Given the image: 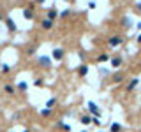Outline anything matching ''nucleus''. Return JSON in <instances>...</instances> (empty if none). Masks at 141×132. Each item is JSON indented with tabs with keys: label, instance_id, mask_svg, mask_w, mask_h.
I'll return each instance as SVG.
<instances>
[{
	"label": "nucleus",
	"instance_id": "obj_1",
	"mask_svg": "<svg viewBox=\"0 0 141 132\" xmlns=\"http://www.w3.org/2000/svg\"><path fill=\"white\" fill-rule=\"evenodd\" d=\"M37 63L41 65V67H51V58L48 57V55H42V57H37Z\"/></svg>",
	"mask_w": 141,
	"mask_h": 132
},
{
	"label": "nucleus",
	"instance_id": "obj_2",
	"mask_svg": "<svg viewBox=\"0 0 141 132\" xmlns=\"http://www.w3.org/2000/svg\"><path fill=\"white\" fill-rule=\"evenodd\" d=\"M64 57H65V51L62 49V48H55V49H53V55H51V58H55L57 62L64 60Z\"/></svg>",
	"mask_w": 141,
	"mask_h": 132
},
{
	"label": "nucleus",
	"instance_id": "obj_3",
	"mask_svg": "<svg viewBox=\"0 0 141 132\" xmlns=\"http://www.w3.org/2000/svg\"><path fill=\"white\" fill-rule=\"evenodd\" d=\"M123 42V39L120 37V35H113V37H109V40H108V44L111 48H117V46H120Z\"/></svg>",
	"mask_w": 141,
	"mask_h": 132
},
{
	"label": "nucleus",
	"instance_id": "obj_4",
	"mask_svg": "<svg viewBox=\"0 0 141 132\" xmlns=\"http://www.w3.org/2000/svg\"><path fill=\"white\" fill-rule=\"evenodd\" d=\"M88 109H90V113H92V116L95 115V118L100 115V109L97 108V104H94V102H88Z\"/></svg>",
	"mask_w": 141,
	"mask_h": 132
},
{
	"label": "nucleus",
	"instance_id": "obj_5",
	"mask_svg": "<svg viewBox=\"0 0 141 132\" xmlns=\"http://www.w3.org/2000/svg\"><path fill=\"white\" fill-rule=\"evenodd\" d=\"M109 62H111V65L115 67V69H118V67H122L123 58L122 57H113V58H109Z\"/></svg>",
	"mask_w": 141,
	"mask_h": 132
},
{
	"label": "nucleus",
	"instance_id": "obj_6",
	"mask_svg": "<svg viewBox=\"0 0 141 132\" xmlns=\"http://www.w3.org/2000/svg\"><path fill=\"white\" fill-rule=\"evenodd\" d=\"M6 25H7V28L11 30V32H16V30H18L16 23H14V19H12V18H9V16L6 18Z\"/></svg>",
	"mask_w": 141,
	"mask_h": 132
},
{
	"label": "nucleus",
	"instance_id": "obj_7",
	"mask_svg": "<svg viewBox=\"0 0 141 132\" xmlns=\"http://www.w3.org/2000/svg\"><path fill=\"white\" fill-rule=\"evenodd\" d=\"M32 7H34V6H30V7H27V9H23L25 19H34V11H32Z\"/></svg>",
	"mask_w": 141,
	"mask_h": 132
},
{
	"label": "nucleus",
	"instance_id": "obj_8",
	"mask_svg": "<svg viewBox=\"0 0 141 132\" xmlns=\"http://www.w3.org/2000/svg\"><path fill=\"white\" fill-rule=\"evenodd\" d=\"M57 16H58V12H57V9H49V11H48V14H46V19L53 21V19H55Z\"/></svg>",
	"mask_w": 141,
	"mask_h": 132
},
{
	"label": "nucleus",
	"instance_id": "obj_9",
	"mask_svg": "<svg viewBox=\"0 0 141 132\" xmlns=\"http://www.w3.org/2000/svg\"><path fill=\"white\" fill-rule=\"evenodd\" d=\"M122 25L125 27V28H130V27H132V19H130L129 16H123L122 18Z\"/></svg>",
	"mask_w": 141,
	"mask_h": 132
},
{
	"label": "nucleus",
	"instance_id": "obj_10",
	"mask_svg": "<svg viewBox=\"0 0 141 132\" xmlns=\"http://www.w3.org/2000/svg\"><path fill=\"white\" fill-rule=\"evenodd\" d=\"M138 85H139V79H138V78H134V79L129 83V86H127V92H132V90H134Z\"/></svg>",
	"mask_w": 141,
	"mask_h": 132
},
{
	"label": "nucleus",
	"instance_id": "obj_11",
	"mask_svg": "<svg viewBox=\"0 0 141 132\" xmlns=\"http://www.w3.org/2000/svg\"><path fill=\"white\" fill-rule=\"evenodd\" d=\"M78 74L79 76H87L88 74V65H79V67H78Z\"/></svg>",
	"mask_w": 141,
	"mask_h": 132
},
{
	"label": "nucleus",
	"instance_id": "obj_12",
	"mask_svg": "<svg viewBox=\"0 0 141 132\" xmlns=\"http://www.w3.org/2000/svg\"><path fill=\"white\" fill-rule=\"evenodd\" d=\"M57 127H58L60 130H65V132L70 130V125H69V123H64V121H58V123H57Z\"/></svg>",
	"mask_w": 141,
	"mask_h": 132
},
{
	"label": "nucleus",
	"instance_id": "obj_13",
	"mask_svg": "<svg viewBox=\"0 0 141 132\" xmlns=\"http://www.w3.org/2000/svg\"><path fill=\"white\" fill-rule=\"evenodd\" d=\"M92 118H94V116L85 115V116H81V118H79V121H81L83 125H88V123H92Z\"/></svg>",
	"mask_w": 141,
	"mask_h": 132
},
{
	"label": "nucleus",
	"instance_id": "obj_14",
	"mask_svg": "<svg viewBox=\"0 0 141 132\" xmlns=\"http://www.w3.org/2000/svg\"><path fill=\"white\" fill-rule=\"evenodd\" d=\"M18 90L27 92V90H28V83H27V81H19V83H18Z\"/></svg>",
	"mask_w": 141,
	"mask_h": 132
},
{
	"label": "nucleus",
	"instance_id": "obj_15",
	"mask_svg": "<svg viewBox=\"0 0 141 132\" xmlns=\"http://www.w3.org/2000/svg\"><path fill=\"white\" fill-rule=\"evenodd\" d=\"M51 28H53V21L44 19V21H42V30H51Z\"/></svg>",
	"mask_w": 141,
	"mask_h": 132
},
{
	"label": "nucleus",
	"instance_id": "obj_16",
	"mask_svg": "<svg viewBox=\"0 0 141 132\" xmlns=\"http://www.w3.org/2000/svg\"><path fill=\"white\" fill-rule=\"evenodd\" d=\"M113 81H115V83H122L123 81V74L122 72H115V74H113Z\"/></svg>",
	"mask_w": 141,
	"mask_h": 132
},
{
	"label": "nucleus",
	"instance_id": "obj_17",
	"mask_svg": "<svg viewBox=\"0 0 141 132\" xmlns=\"http://www.w3.org/2000/svg\"><path fill=\"white\" fill-rule=\"evenodd\" d=\"M55 104H57V99L51 97V99H49V100L46 102V108H48V109H53V108H55Z\"/></svg>",
	"mask_w": 141,
	"mask_h": 132
},
{
	"label": "nucleus",
	"instance_id": "obj_18",
	"mask_svg": "<svg viewBox=\"0 0 141 132\" xmlns=\"http://www.w3.org/2000/svg\"><path fill=\"white\" fill-rule=\"evenodd\" d=\"M4 90H6V93H9V95H11V93H14V86L7 83V85L4 86Z\"/></svg>",
	"mask_w": 141,
	"mask_h": 132
},
{
	"label": "nucleus",
	"instance_id": "obj_19",
	"mask_svg": "<svg viewBox=\"0 0 141 132\" xmlns=\"http://www.w3.org/2000/svg\"><path fill=\"white\" fill-rule=\"evenodd\" d=\"M122 130V125H120V123H113L111 125V132H120Z\"/></svg>",
	"mask_w": 141,
	"mask_h": 132
},
{
	"label": "nucleus",
	"instance_id": "obj_20",
	"mask_svg": "<svg viewBox=\"0 0 141 132\" xmlns=\"http://www.w3.org/2000/svg\"><path fill=\"white\" fill-rule=\"evenodd\" d=\"M97 60H99L100 63H104V62H108V60H109V57H108V55H104V53H102V55H99V58H97Z\"/></svg>",
	"mask_w": 141,
	"mask_h": 132
},
{
	"label": "nucleus",
	"instance_id": "obj_21",
	"mask_svg": "<svg viewBox=\"0 0 141 132\" xmlns=\"http://www.w3.org/2000/svg\"><path fill=\"white\" fill-rule=\"evenodd\" d=\"M9 70H11V65H9V63H4V65H2V72H4V74H7Z\"/></svg>",
	"mask_w": 141,
	"mask_h": 132
},
{
	"label": "nucleus",
	"instance_id": "obj_22",
	"mask_svg": "<svg viewBox=\"0 0 141 132\" xmlns=\"http://www.w3.org/2000/svg\"><path fill=\"white\" fill-rule=\"evenodd\" d=\"M49 115H51V109H48V108H44L41 111V116H49Z\"/></svg>",
	"mask_w": 141,
	"mask_h": 132
},
{
	"label": "nucleus",
	"instance_id": "obj_23",
	"mask_svg": "<svg viewBox=\"0 0 141 132\" xmlns=\"http://www.w3.org/2000/svg\"><path fill=\"white\" fill-rule=\"evenodd\" d=\"M42 83H44V79H42V78H35V81H34L35 86H42Z\"/></svg>",
	"mask_w": 141,
	"mask_h": 132
},
{
	"label": "nucleus",
	"instance_id": "obj_24",
	"mask_svg": "<svg viewBox=\"0 0 141 132\" xmlns=\"http://www.w3.org/2000/svg\"><path fill=\"white\" fill-rule=\"evenodd\" d=\"M109 74H111V72L108 69H100V78H106V76H109Z\"/></svg>",
	"mask_w": 141,
	"mask_h": 132
},
{
	"label": "nucleus",
	"instance_id": "obj_25",
	"mask_svg": "<svg viewBox=\"0 0 141 132\" xmlns=\"http://www.w3.org/2000/svg\"><path fill=\"white\" fill-rule=\"evenodd\" d=\"M34 51H35V46H32V48H28V49H27V53H28V55H34Z\"/></svg>",
	"mask_w": 141,
	"mask_h": 132
},
{
	"label": "nucleus",
	"instance_id": "obj_26",
	"mask_svg": "<svg viewBox=\"0 0 141 132\" xmlns=\"http://www.w3.org/2000/svg\"><path fill=\"white\" fill-rule=\"evenodd\" d=\"M92 121H94L95 125H100V120H99V118H92Z\"/></svg>",
	"mask_w": 141,
	"mask_h": 132
},
{
	"label": "nucleus",
	"instance_id": "obj_27",
	"mask_svg": "<svg viewBox=\"0 0 141 132\" xmlns=\"http://www.w3.org/2000/svg\"><path fill=\"white\" fill-rule=\"evenodd\" d=\"M78 57L83 60V58H85V51H78Z\"/></svg>",
	"mask_w": 141,
	"mask_h": 132
},
{
	"label": "nucleus",
	"instance_id": "obj_28",
	"mask_svg": "<svg viewBox=\"0 0 141 132\" xmlns=\"http://www.w3.org/2000/svg\"><path fill=\"white\" fill-rule=\"evenodd\" d=\"M138 42H141V34H139V35H138Z\"/></svg>",
	"mask_w": 141,
	"mask_h": 132
},
{
	"label": "nucleus",
	"instance_id": "obj_29",
	"mask_svg": "<svg viewBox=\"0 0 141 132\" xmlns=\"http://www.w3.org/2000/svg\"><path fill=\"white\" fill-rule=\"evenodd\" d=\"M138 28H139V30H141V23H139V25H138Z\"/></svg>",
	"mask_w": 141,
	"mask_h": 132
},
{
	"label": "nucleus",
	"instance_id": "obj_30",
	"mask_svg": "<svg viewBox=\"0 0 141 132\" xmlns=\"http://www.w3.org/2000/svg\"><path fill=\"white\" fill-rule=\"evenodd\" d=\"M23 132H30V130H28V129H25V130H23Z\"/></svg>",
	"mask_w": 141,
	"mask_h": 132
},
{
	"label": "nucleus",
	"instance_id": "obj_31",
	"mask_svg": "<svg viewBox=\"0 0 141 132\" xmlns=\"http://www.w3.org/2000/svg\"><path fill=\"white\" fill-rule=\"evenodd\" d=\"M0 21H2V14H0Z\"/></svg>",
	"mask_w": 141,
	"mask_h": 132
}]
</instances>
